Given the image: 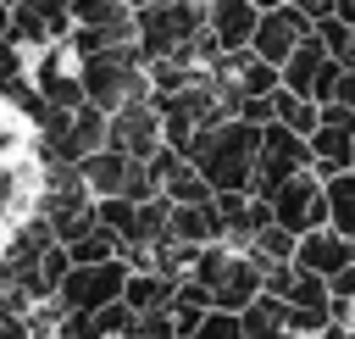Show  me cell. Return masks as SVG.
Wrapping results in <instances>:
<instances>
[{"mask_svg": "<svg viewBox=\"0 0 355 339\" xmlns=\"http://www.w3.org/2000/svg\"><path fill=\"white\" fill-rule=\"evenodd\" d=\"M172 295H178V278H166V272H155V267H133L128 283H122V300H128L139 317H144V311H166Z\"/></svg>", "mask_w": 355, "mask_h": 339, "instance_id": "20", "label": "cell"}, {"mask_svg": "<svg viewBox=\"0 0 355 339\" xmlns=\"http://www.w3.org/2000/svg\"><path fill=\"white\" fill-rule=\"evenodd\" d=\"M294 245H300V239H294L288 228L266 222V228H261V233H255V239H250L244 250H250V256H255L261 267H277V261H294Z\"/></svg>", "mask_w": 355, "mask_h": 339, "instance_id": "24", "label": "cell"}, {"mask_svg": "<svg viewBox=\"0 0 355 339\" xmlns=\"http://www.w3.org/2000/svg\"><path fill=\"white\" fill-rule=\"evenodd\" d=\"M33 89H39L44 106H67V111L89 100L83 94V50L72 44V33L44 44V50H33Z\"/></svg>", "mask_w": 355, "mask_h": 339, "instance_id": "8", "label": "cell"}, {"mask_svg": "<svg viewBox=\"0 0 355 339\" xmlns=\"http://www.w3.org/2000/svg\"><path fill=\"white\" fill-rule=\"evenodd\" d=\"M327 183V228H338L344 239H355V167L322 178Z\"/></svg>", "mask_w": 355, "mask_h": 339, "instance_id": "21", "label": "cell"}, {"mask_svg": "<svg viewBox=\"0 0 355 339\" xmlns=\"http://www.w3.org/2000/svg\"><path fill=\"white\" fill-rule=\"evenodd\" d=\"M255 150H261V122L250 117H222L194 133L189 161L205 172L211 195H250L255 189Z\"/></svg>", "mask_w": 355, "mask_h": 339, "instance_id": "1", "label": "cell"}, {"mask_svg": "<svg viewBox=\"0 0 355 339\" xmlns=\"http://www.w3.org/2000/svg\"><path fill=\"white\" fill-rule=\"evenodd\" d=\"M6 28H11V6H0V33H6Z\"/></svg>", "mask_w": 355, "mask_h": 339, "instance_id": "32", "label": "cell"}, {"mask_svg": "<svg viewBox=\"0 0 355 339\" xmlns=\"http://www.w3.org/2000/svg\"><path fill=\"white\" fill-rule=\"evenodd\" d=\"M349 167H355V106L327 100V106H316V128H311V172L333 178Z\"/></svg>", "mask_w": 355, "mask_h": 339, "instance_id": "9", "label": "cell"}, {"mask_svg": "<svg viewBox=\"0 0 355 339\" xmlns=\"http://www.w3.org/2000/svg\"><path fill=\"white\" fill-rule=\"evenodd\" d=\"M283 72V89H294L300 100H316V106H327L333 94H338V72H344V61L316 39V28L288 50V61L277 67Z\"/></svg>", "mask_w": 355, "mask_h": 339, "instance_id": "6", "label": "cell"}, {"mask_svg": "<svg viewBox=\"0 0 355 339\" xmlns=\"http://www.w3.org/2000/svg\"><path fill=\"white\" fill-rule=\"evenodd\" d=\"M28 144H33V128H28L17 111H6V106H0V156H22Z\"/></svg>", "mask_w": 355, "mask_h": 339, "instance_id": "26", "label": "cell"}, {"mask_svg": "<svg viewBox=\"0 0 355 339\" xmlns=\"http://www.w3.org/2000/svg\"><path fill=\"white\" fill-rule=\"evenodd\" d=\"M255 6H261V11H272V6H288V0H255Z\"/></svg>", "mask_w": 355, "mask_h": 339, "instance_id": "33", "label": "cell"}, {"mask_svg": "<svg viewBox=\"0 0 355 339\" xmlns=\"http://www.w3.org/2000/svg\"><path fill=\"white\" fill-rule=\"evenodd\" d=\"M272 339H316V333H300V328H283V333H272Z\"/></svg>", "mask_w": 355, "mask_h": 339, "instance_id": "31", "label": "cell"}, {"mask_svg": "<svg viewBox=\"0 0 355 339\" xmlns=\"http://www.w3.org/2000/svg\"><path fill=\"white\" fill-rule=\"evenodd\" d=\"M316 339H355V328H349V322H327Z\"/></svg>", "mask_w": 355, "mask_h": 339, "instance_id": "29", "label": "cell"}, {"mask_svg": "<svg viewBox=\"0 0 355 339\" xmlns=\"http://www.w3.org/2000/svg\"><path fill=\"white\" fill-rule=\"evenodd\" d=\"M288 6H300V11H305V17L316 22V17H327V11L338 6V0H288Z\"/></svg>", "mask_w": 355, "mask_h": 339, "instance_id": "28", "label": "cell"}, {"mask_svg": "<svg viewBox=\"0 0 355 339\" xmlns=\"http://www.w3.org/2000/svg\"><path fill=\"white\" fill-rule=\"evenodd\" d=\"M166 239H183V245H211V239H222L216 195H211V200H194V206H172V211H166Z\"/></svg>", "mask_w": 355, "mask_h": 339, "instance_id": "19", "label": "cell"}, {"mask_svg": "<svg viewBox=\"0 0 355 339\" xmlns=\"http://www.w3.org/2000/svg\"><path fill=\"white\" fill-rule=\"evenodd\" d=\"M105 144L122 150V156H133V161H150L161 150V106H155V94L133 100V106H116L111 128H105Z\"/></svg>", "mask_w": 355, "mask_h": 339, "instance_id": "11", "label": "cell"}, {"mask_svg": "<svg viewBox=\"0 0 355 339\" xmlns=\"http://www.w3.org/2000/svg\"><path fill=\"white\" fill-rule=\"evenodd\" d=\"M294 267H305V272H316V278H333V272H344V267H355V239H344L338 228H311V233H300V245H294Z\"/></svg>", "mask_w": 355, "mask_h": 339, "instance_id": "15", "label": "cell"}, {"mask_svg": "<svg viewBox=\"0 0 355 339\" xmlns=\"http://www.w3.org/2000/svg\"><path fill=\"white\" fill-rule=\"evenodd\" d=\"M194 339H244V317H239V311H222V306H211V311L200 317Z\"/></svg>", "mask_w": 355, "mask_h": 339, "instance_id": "25", "label": "cell"}, {"mask_svg": "<svg viewBox=\"0 0 355 339\" xmlns=\"http://www.w3.org/2000/svg\"><path fill=\"white\" fill-rule=\"evenodd\" d=\"M0 6H17V0H0Z\"/></svg>", "mask_w": 355, "mask_h": 339, "instance_id": "36", "label": "cell"}, {"mask_svg": "<svg viewBox=\"0 0 355 339\" xmlns=\"http://www.w3.org/2000/svg\"><path fill=\"white\" fill-rule=\"evenodd\" d=\"M133 44L144 61L161 56H189L200 67H211L222 50L205 33V6L200 0H161V6H139L133 11Z\"/></svg>", "mask_w": 355, "mask_h": 339, "instance_id": "2", "label": "cell"}, {"mask_svg": "<svg viewBox=\"0 0 355 339\" xmlns=\"http://www.w3.org/2000/svg\"><path fill=\"white\" fill-rule=\"evenodd\" d=\"M333 17H344V22L355 28V0H338V6H333Z\"/></svg>", "mask_w": 355, "mask_h": 339, "instance_id": "30", "label": "cell"}, {"mask_svg": "<svg viewBox=\"0 0 355 339\" xmlns=\"http://www.w3.org/2000/svg\"><path fill=\"white\" fill-rule=\"evenodd\" d=\"M333 100L355 106V67H344V72H338V94H333Z\"/></svg>", "mask_w": 355, "mask_h": 339, "instance_id": "27", "label": "cell"}, {"mask_svg": "<svg viewBox=\"0 0 355 339\" xmlns=\"http://www.w3.org/2000/svg\"><path fill=\"white\" fill-rule=\"evenodd\" d=\"M83 94L100 111L150 100V67L139 56V44H111V50H89L83 56Z\"/></svg>", "mask_w": 355, "mask_h": 339, "instance_id": "4", "label": "cell"}, {"mask_svg": "<svg viewBox=\"0 0 355 339\" xmlns=\"http://www.w3.org/2000/svg\"><path fill=\"white\" fill-rule=\"evenodd\" d=\"M255 22H261V6L255 0H211L205 6V33H211V44L222 56L227 50H250Z\"/></svg>", "mask_w": 355, "mask_h": 339, "instance_id": "16", "label": "cell"}, {"mask_svg": "<svg viewBox=\"0 0 355 339\" xmlns=\"http://www.w3.org/2000/svg\"><path fill=\"white\" fill-rule=\"evenodd\" d=\"M33 195H39V161L33 150L22 156H0V233L33 211Z\"/></svg>", "mask_w": 355, "mask_h": 339, "instance_id": "14", "label": "cell"}, {"mask_svg": "<svg viewBox=\"0 0 355 339\" xmlns=\"http://www.w3.org/2000/svg\"><path fill=\"white\" fill-rule=\"evenodd\" d=\"M344 322H349V328H355V300H349V311H344Z\"/></svg>", "mask_w": 355, "mask_h": 339, "instance_id": "34", "label": "cell"}, {"mask_svg": "<svg viewBox=\"0 0 355 339\" xmlns=\"http://www.w3.org/2000/svg\"><path fill=\"white\" fill-rule=\"evenodd\" d=\"M216 222H222V245H250L266 222H272V206L261 195H216Z\"/></svg>", "mask_w": 355, "mask_h": 339, "instance_id": "17", "label": "cell"}, {"mask_svg": "<svg viewBox=\"0 0 355 339\" xmlns=\"http://www.w3.org/2000/svg\"><path fill=\"white\" fill-rule=\"evenodd\" d=\"M272 122H283V128H294V133H305L311 139V128H316V100H300L294 89H272Z\"/></svg>", "mask_w": 355, "mask_h": 339, "instance_id": "23", "label": "cell"}, {"mask_svg": "<svg viewBox=\"0 0 355 339\" xmlns=\"http://www.w3.org/2000/svg\"><path fill=\"white\" fill-rule=\"evenodd\" d=\"M189 278H194V283H205V289H211V306H222V311H244V306L266 289L261 261H255L250 250H239V245H222V239L200 245V256H194Z\"/></svg>", "mask_w": 355, "mask_h": 339, "instance_id": "3", "label": "cell"}, {"mask_svg": "<svg viewBox=\"0 0 355 339\" xmlns=\"http://www.w3.org/2000/svg\"><path fill=\"white\" fill-rule=\"evenodd\" d=\"M116 339H144V333H139V328H133V333H116Z\"/></svg>", "mask_w": 355, "mask_h": 339, "instance_id": "35", "label": "cell"}, {"mask_svg": "<svg viewBox=\"0 0 355 339\" xmlns=\"http://www.w3.org/2000/svg\"><path fill=\"white\" fill-rule=\"evenodd\" d=\"M294 172H311V139L283 128V122H261V150H255V189L250 195H272L283 189Z\"/></svg>", "mask_w": 355, "mask_h": 339, "instance_id": "7", "label": "cell"}, {"mask_svg": "<svg viewBox=\"0 0 355 339\" xmlns=\"http://www.w3.org/2000/svg\"><path fill=\"white\" fill-rule=\"evenodd\" d=\"M111 256H122V239H116L105 222H94L89 233H78V239L67 245V261H72V267H89V261H111Z\"/></svg>", "mask_w": 355, "mask_h": 339, "instance_id": "22", "label": "cell"}, {"mask_svg": "<svg viewBox=\"0 0 355 339\" xmlns=\"http://www.w3.org/2000/svg\"><path fill=\"white\" fill-rule=\"evenodd\" d=\"M78 172H83V183H89V195H94V200H105V195H122V189H128V172H133V156H122V150H111V144H100L94 156H83V161H78Z\"/></svg>", "mask_w": 355, "mask_h": 339, "instance_id": "18", "label": "cell"}, {"mask_svg": "<svg viewBox=\"0 0 355 339\" xmlns=\"http://www.w3.org/2000/svg\"><path fill=\"white\" fill-rule=\"evenodd\" d=\"M311 33V17L300 11V6H272V11H261V22H255V39H250V50L261 56V61H272V67H283L288 61V50L300 44Z\"/></svg>", "mask_w": 355, "mask_h": 339, "instance_id": "13", "label": "cell"}, {"mask_svg": "<svg viewBox=\"0 0 355 339\" xmlns=\"http://www.w3.org/2000/svg\"><path fill=\"white\" fill-rule=\"evenodd\" d=\"M266 206H272V222L300 239V233H311V228L327 222V183H322L316 172H294L283 189L266 195Z\"/></svg>", "mask_w": 355, "mask_h": 339, "instance_id": "10", "label": "cell"}, {"mask_svg": "<svg viewBox=\"0 0 355 339\" xmlns=\"http://www.w3.org/2000/svg\"><path fill=\"white\" fill-rule=\"evenodd\" d=\"M128 272H133V261H128V256L89 261V267H67V272H61V283H55V306H61V311H100V306L122 300Z\"/></svg>", "mask_w": 355, "mask_h": 339, "instance_id": "5", "label": "cell"}, {"mask_svg": "<svg viewBox=\"0 0 355 339\" xmlns=\"http://www.w3.org/2000/svg\"><path fill=\"white\" fill-rule=\"evenodd\" d=\"M28 56L67 39L72 33V0H17L11 6V28H6Z\"/></svg>", "mask_w": 355, "mask_h": 339, "instance_id": "12", "label": "cell"}]
</instances>
